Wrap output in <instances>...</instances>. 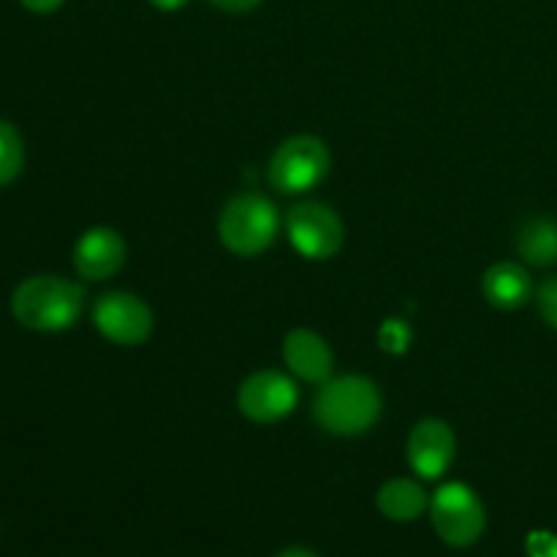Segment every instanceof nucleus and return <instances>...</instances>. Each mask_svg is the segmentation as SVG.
I'll return each mask as SVG.
<instances>
[{
	"instance_id": "obj_8",
	"label": "nucleus",
	"mask_w": 557,
	"mask_h": 557,
	"mask_svg": "<svg viewBox=\"0 0 557 557\" xmlns=\"http://www.w3.org/2000/svg\"><path fill=\"white\" fill-rule=\"evenodd\" d=\"M299 389L292 375L281 370H256L239 384L237 408L248 422L277 424L297 411Z\"/></svg>"
},
{
	"instance_id": "obj_11",
	"label": "nucleus",
	"mask_w": 557,
	"mask_h": 557,
	"mask_svg": "<svg viewBox=\"0 0 557 557\" xmlns=\"http://www.w3.org/2000/svg\"><path fill=\"white\" fill-rule=\"evenodd\" d=\"M283 362L294 379L321 386L332 379L335 354L319 332L299 326V330L288 332L286 341H283Z\"/></svg>"
},
{
	"instance_id": "obj_14",
	"label": "nucleus",
	"mask_w": 557,
	"mask_h": 557,
	"mask_svg": "<svg viewBox=\"0 0 557 557\" xmlns=\"http://www.w3.org/2000/svg\"><path fill=\"white\" fill-rule=\"evenodd\" d=\"M515 248L520 259L531 267L557 264V221L547 215H536L525 221L517 232Z\"/></svg>"
},
{
	"instance_id": "obj_22",
	"label": "nucleus",
	"mask_w": 557,
	"mask_h": 557,
	"mask_svg": "<svg viewBox=\"0 0 557 557\" xmlns=\"http://www.w3.org/2000/svg\"><path fill=\"white\" fill-rule=\"evenodd\" d=\"M277 557H319V555H315L313 549H308V547H288V549H283V553Z\"/></svg>"
},
{
	"instance_id": "obj_13",
	"label": "nucleus",
	"mask_w": 557,
	"mask_h": 557,
	"mask_svg": "<svg viewBox=\"0 0 557 557\" xmlns=\"http://www.w3.org/2000/svg\"><path fill=\"white\" fill-rule=\"evenodd\" d=\"M375 506L381 515L392 522H413L430 509V498L424 487L413 479L397 476L381 484L379 495H375Z\"/></svg>"
},
{
	"instance_id": "obj_1",
	"label": "nucleus",
	"mask_w": 557,
	"mask_h": 557,
	"mask_svg": "<svg viewBox=\"0 0 557 557\" xmlns=\"http://www.w3.org/2000/svg\"><path fill=\"white\" fill-rule=\"evenodd\" d=\"M384 397L368 375H332L319 386L313 419L324 433L337 438H359L379 424Z\"/></svg>"
},
{
	"instance_id": "obj_10",
	"label": "nucleus",
	"mask_w": 557,
	"mask_h": 557,
	"mask_svg": "<svg viewBox=\"0 0 557 557\" xmlns=\"http://www.w3.org/2000/svg\"><path fill=\"white\" fill-rule=\"evenodd\" d=\"M128 261V245L112 226H92L76 239L74 270L82 281L101 283L117 275Z\"/></svg>"
},
{
	"instance_id": "obj_6",
	"label": "nucleus",
	"mask_w": 557,
	"mask_h": 557,
	"mask_svg": "<svg viewBox=\"0 0 557 557\" xmlns=\"http://www.w3.org/2000/svg\"><path fill=\"white\" fill-rule=\"evenodd\" d=\"M286 237L302 259L326 261L341 253L346 243V226L324 201H302L288 210Z\"/></svg>"
},
{
	"instance_id": "obj_9",
	"label": "nucleus",
	"mask_w": 557,
	"mask_h": 557,
	"mask_svg": "<svg viewBox=\"0 0 557 557\" xmlns=\"http://www.w3.org/2000/svg\"><path fill=\"white\" fill-rule=\"evenodd\" d=\"M457 457V435L449 422L444 419H422L413 424L406 444V460L411 471L424 482H435L449 468L455 466Z\"/></svg>"
},
{
	"instance_id": "obj_3",
	"label": "nucleus",
	"mask_w": 557,
	"mask_h": 557,
	"mask_svg": "<svg viewBox=\"0 0 557 557\" xmlns=\"http://www.w3.org/2000/svg\"><path fill=\"white\" fill-rule=\"evenodd\" d=\"M281 232L277 207L264 194H237L223 205L218 215V237L228 253L256 259L272 248Z\"/></svg>"
},
{
	"instance_id": "obj_18",
	"label": "nucleus",
	"mask_w": 557,
	"mask_h": 557,
	"mask_svg": "<svg viewBox=\"0 0 557 557\" xmlns=\"http://www.w3.org/2000/svg\"><path fill=\"white\" fill-rule=\"evenodd\" d=\"M528 557H557V536L549 531H533L525 542Z\"/></svg>"
},
{
	"instance_id": "obj_21",
	"label": "nucleus",
	"mask_w": 557,
	"mask_h": 557,
	"mask_svg": "<svg viewBox=\"0 0 557 557\" xmlns=\"http://www.w3.org/2000/svg\"><path fill=\"white\" fill-rule=\"evenodd\" d=\"M150 5H156L158 11H180L188 0H147Z\"/></svg>"
},
{
	"instance_id": "obj_4",
	"label": "nucleus",
	"mask_w": 557,
	"mask_h": 557,
	"mask_svg": "<svg viewBox=\"0 0 557 557\" xmlns=\"http://www.w3.org/2000/svg\"><path fill=\"white\" fill-rule=\"evenodd\" d=\"M332 169V152L326 141L319 136L297 134L281 141L270 158V183L272 188L286 196L308 194L319 188Z\"/></svg>"
},
{
	"instance_id": "obj_12",
	"label": "nucleus",
	"mask_w": 557,
	"mask_h": 557,
	"mask_svg": "<svg viewBox=\"0 0 557 557\" xmlns=\"http://www.w3.org/2000/svg\"><path fill=\"white\" fill-rule=\"evenodd\" d=\"M482 294L498 310L525 308L533 297L531 272L520 261H498L484 272Z\"/></svg>"
},
{
	"instance_id": "obj_16",
	"label": "nucleus",
	"mask_w": 557,
	"mask_h": 557,
	"mask_svg": "<svg viewBox=\"0 0 557 557\" xmlns=\"http://www.w3.org/2000/svg\"><path fill=\"white\" fill-rule=\"evenodd\" d=\"M375 341H379V348L384 354H389V357H403V354L411 348L413 330L406 319H386L381 321Z\"/></svg>"
},
{
	"instance_id": "obj_19",
	"label": "nucleus",
	"mask_w": 557,
	"mask_h": 557,
	"mask_svg": "<svg viewBox=\"0 0 557 557\" xmlns=\"http://www.w3.org/2000/svg\"><path fill=\"white\" fill-rule=\"evenodd\" d=\"M210 5H215L218 11H226V14H248V11L259 9L264 0H207Z\"/></svg>"
},
{
	"instance_id": "obj_20",
	"label": "nucleus",
	"mask_w": 557,
	"mask_h": 557,
	"mask_svg": "<svg viewBox=\"0 0 557 557\" xmlns=\"http://www.w3.org/2000/svg\"><path fill=\"white\" fill-rule=\"evenodd\" d=\"M20 3L27 11H33V14H52V11H58L63 5V0H20Z\"/></svg>"
},
{
	"instance_id": "obj_15",
	"label": "nucleus",
	"mask_w": 557,
	"mask_h": 557,
	"mask_svg": "<svg viewBox=\"0 0 557 557\" xmlns=\"http://www.w3.org/2000/svg\"><path fill=\"white\" fill-rule=\"evenodd\" d=\"M25 169V141L22 134L9 123L0 120V188L14 183Z\"/></svg>"
},
{
	"instance_id": "obj_5",
	"label": "nucleus",
	"mask_w": 557,
	"mask_h": 557,
	"mask_svg": "<svg viewBox=\"0 0 557 557\" xmlns=\"http://www.w3.org/2000/svg\"><path fill=\"white\" fill-rule=\"evenodd\" d=\"M430 520L444 544L455 549H466L482 539L487 528V511L476 490L466 482H446L430 498Z\"/></svg>"
},
{
	"instance_id": "obj_2",
	"label": "nucleus",
	"mask_w": 557,
	"mask_h": 557,
	"mask_svg": "<svg viewBox=\"0 0 557 557\" xmlns=\"http://www.w3.org/2000/svg\"><path fill=\"white\" fill-rule=\"evenodd\" d=\"M85 310V286L60 275H33L11 294V315L33 332H65Z\"/></svg>"
},
{
	"instance_id": "obj_7",
	"label": "nucleus",
	"mask_w": 557,
	"mask_h": 557,
	"mask_svg": "<svg viewBox=\"0 0 557 557\" xmlns=\"http://www.w3.org/2000/svg\"><path fill=\"white\" fill-rule=\"evenodd\" d=\"M92 324L103 341L120 348H136L150 341L156 330L152 308L131 292L101 294L92 305Z\"/></svg>"
},
{
	"instance_id": "obj_17",
	"label": "nucleus",
	"mask_w": 557,
	"mask_h": 557,
	"mask_svg": "<svg viewBox=\"0 0 557 557\" xmlns=\"http://www.w3.org/2000/svg\"><path fill=\"white\" fill-rule=\"evenodd\" d=\"M536 305L542 319L547 321L553 330H557V277H549V281L542 283L536 294Z\"/></svg>"
}]
</instances>
